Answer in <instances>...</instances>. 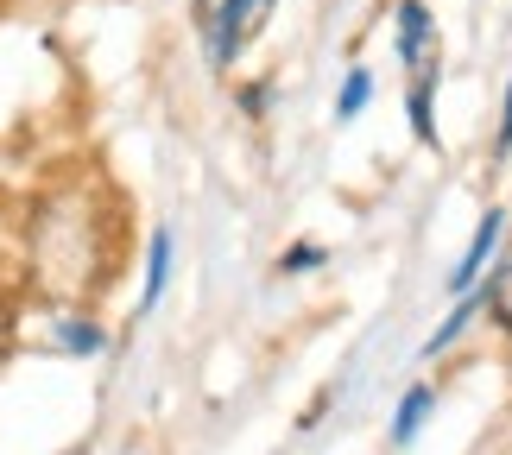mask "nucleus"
<instances>
[{"label":"nucleus","instance_id":"12","mask_svg":"<svg viewBox=\"0 0 512 455\" xmlns=\"http://www.w3.org/2000/svg\"><path fill=\"white\" fill-rule=\"evenodd\" d=\"M512 152V89H506V127H500V158Z\"/></svg>","mask_w":512,"mask_h":455},{"label":"nucleus","instance_id":"4","mask_svg":"<svg viewBox=\"0 0 512 455\" xmlns=\"http://www.w3.org/2000/svg\"><path fill=\"white\" fill-rule=\"evenodd\" d=\"M165 285H171V228L152 234V247H146V285H140V310H152L165 298Z\"/></svg>","mask_w":512,"mask_h":455},{"label":"nucleus","instance_id":"3","mask_svg":"<svg viewBox=\"0 0 512 455\" xmlns=\"http://www.w3.org/2000/svg\"><path fill=\"white\" fill-rule=\"evenodd\" d=\"M500 234H506V215H500V209H487V215H481V228H475V241H468V253L456 260V272H449V291H456V298H468V291L481 285V266L494 260Z\"/></svg>","mask_w":512,"mask_h":455},{"label":"nucleus","instance_id":"2","mask_svg":"<svg viewBox=\"0 0 512 455\" xmlns=\"http://www.w3.org/2000/svg\"><path fill=\"white\" fill-rule=\"evenodd\" d=\"M399 57H405V70H418L411 83L437 76V26H430L424 0H399Z\"/></svg>","mask_w":512,"mask_h":455},{"label":"nucleus","instance_id":"8","mask_svg":"<svg viewBox=\"0 0 512 455\" xmlns=\"http://www.w3.org/2000/svg\"><path fill=\"white\" fill-rule=\"evenodd\" d=\"M487 310H494V316H500V329L512 335V260L494 272V291H487Z\"/></svg>","mask_w":512,"mask_h":455},{"label":"nucleus","instance_id":"6","mask_svg":"<svg viewBox=\"0 0 512 455\" xmlns=\"http://www.w3.org/2000/svg\"><path fill=\"white\" fill-rule=\"evenodd\" d=\"M430 411H437V392H430V386H418V392H405V399H399V418H392V443H411V437H418V430H424V418H430Z\"/></svg>","mask_w":512,"mask_h":455},{"label":"nucleus","instance_id":"5","mask_svg":"<svg viewBox=\"0 0 512 455\" xmlns=\"http://www.w3.org/2000/svg\"><path fill=\"white\" fill-rule=\"evenodd\" d=\"M51 348H64V354H102L108 348V335L89 323V316H57V335H51Z\"/></svg>","mask_w":512,"mask_h":455},{"label":"nucleus","instance_id":"10","mask_svg":"<svg viewBox=\"0 0 512 455\" xmlns=\"http://www.w3.org/2000/svg\"><path fill=\"white\" fill-rule=\"evenodd\" d=\"M411 133L430 146L437 140V127H430V83H411Z\"/></svg>","mask_w":512,"mask_h":455},{"label":"nucleus","instance_id":"1","mask_svg":"<svg viewBox=\"0 0 512 455\" xmlns=\"http://www.w3.org/2000/svg\"><path fill=\"white\" fill-rule=\"evenodd\" d=\"M272 0H215L209 7V57L215 64H234L247 45H253V32H260V19H266Z\"/></svg>","mask_w":512,"mask_h":455},{"label":"nucleus","instance_id":"9","mask_svg":"<svg viewBox=\"0 0 512 455\" xmlns=\"http://www.w3.org/2000/svg\"><path fill=\"white\" fill-rule=\"evenodd\" d=\"M468 316H475V304L462 298V304H456V316H449V323H443V329H437V335H430V342H424V361H430V354H443L449 342H456V335L468 329Z\"/></svg>","mask_w":512,"mask_h":455},{"label":"nucleus","instance_id":"7","mask_svg":"<svg viewBox=\"0 0 512 455\" xmlns=\"http://www.w3.org/2000/svg\"><path fill=\"white\" fill-rule=\"evenodd\" d=\"M367 102H373V70H348V83L336 95V121H361Z\"/></svg>","mask_w":512,"mask_h":455},{"label":"nucleus","instance_id":"11","mask_svg":"<svg viewBox=\"0 0 512 455\" xmlns=\"http://www.w3.org/2000/svg\"><path fill=\"white\" fill-rule=\"evenodd\" d=\"M317 266H323V247H291L279 260V272H317Z\"/></svg>","mask_w":512,"mask_h":455}]
</instances>
